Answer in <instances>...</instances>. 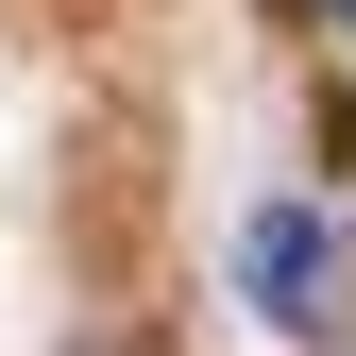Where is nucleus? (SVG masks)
I'll use <instances>...</instances> for the list:
<instances>
[{"instance_id": "obj_1", "label": "nucleus", "mask_w": 356, "mask_h": 356, "mask_svg": "<svg viewBox=\"0 0 356 356\" xmlns=\"http://www.w3.org/2000/svg\"><path fill=\"white\" fill-rule=\"evenodd\" d=\"M220 254H238V305H254L272 339H305V356L356 339V220H339V204L272 187V204H238V238H220Z\"/></svg>"}, {"instance_id": "obj_2", "label": "nucleus", "mask_w": 356, "mask_h": 356, "mask_svg": "<svg viewBox=\"0 0 356 356\" xmlns=\"http://www.w3.org/2000/svg\"><path fill=\"white\" fill-rule=\"evenodd\" d=\"M339 220H356V102H339Z\"/></svg>"}]
</instances>
